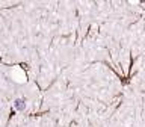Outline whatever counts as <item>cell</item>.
Wrapping results in <instances>:
<instances>
[{
    "instance_id": "cell-1",
    "label": "cell",
    "mask_w": 145,
    "mask_h": 127,
    "mask_svg": "<svg viewBox=\"0 0 145 127\" xmlns=\"http://www.w3.org/2000/svg\"><path fill=\"white\" fill-rule=\"evenodd\" d=\"M14 107H15L17 111H24V109H26V100L17 98L15 101H14Z\"/></svg>"
}]
</instances>
